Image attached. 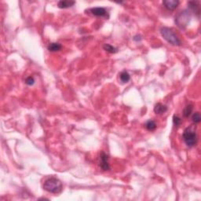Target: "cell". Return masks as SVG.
Here are the masks:
<instances>
[{
    "label": "cell",
    "mask_w": 201,
    "mask_h": 201,
    "mask_svg": "<svg viewBox=\"0 0 201 201\" xmlns=\"http://www.w3.org/2000/svg\"><path fill=\"white\" fill-rule=\"evenodd\" d=\"M43 189L46 191L51 193H60L62 191V182L58 179L50 177L44 182Z\"/></svg>",
    "instance_id": "obj_1"
},
{
    "label": "cell",
    "mask_w": 201,
    "mask_h": 201,
    "mask_svg": "<svg viewBox=\"0 0 201 201\" xmlns=\"http://www.w3.org/2000/svg\"><path fill=\"white\" fill-rule=\"evenodd\" d=\"M100 167L103 170H109L110 166L109 164V156L107 154L101 152L100 155Z\"/></svg>",
    "instance_id": "obj_5"
},
{
    "label": "cell",
    "mask_w": 201,
    "mask_h": 201,
    "mask_svg": "<svg viewBox=\"0 0 201 201\" xmlns=\"http://www.w3.org/2000/svg\"><path fill=\"white\" fill-rule=\"evenodd\" d=\"M25 83H26L27 85H29V86H32V85H33L35 83V80L33 77L32 76H29L28 77V78L25 80Z\"/></svg>",
    "instance_id": "obj_18"
},
{
    "label": "cell",
    "mask_w": 201,
    "mask_h": 201,
    "mask_svg": "<svg viewBox=\"0 0 201 201\" xmlns=\"http://www.w3.org/2000/svg\"><path fill=\"white\" fill-rule=\"evenodd\" d=\"M182 120L180 117L178 116V115H174L173 123H174V124L176 126V127H179V126L182 124Z\"/></svg>",
    "instance_id": "obj_16"
},
{
    "label": "cell",
    "mask_w": 201,
    "mask_h": 201,
    "mask_svg": "<svg viewBox=\"0 0 201 201\" xmlns=\"http://www.w3.org/2000/svg\"><path fill=\"white\" fill-rule=\"evenodd\" d=\"M190 20H191V13L189 10H185L180 12L177 16L175 17L174 21L179 28L185 29L188 26V24H189Z\"/></svg>",
    "instance_id": "obj_3"
},
{
    "label": "cell",
    "mask_w": 201,
    "mask_h": 201,
    "mask_svg": "<svg viewBox=\"0 0 201 201\" xmlns=\"http://www.w3.org/2000/svg\"><path fill=\"white\" fill-rule=\"evenodd\" d=\"M167 111V107L162 103H157L154 107V112L158 115L165 113Z\"/></svg>",
    "instance_id": "obj_10"
},
{
    "label": "cell",
    "mask_w": 201,
    "mask_h": 201,
    "mask_svg": "<svg viewBox=\"0 0 201 201\" xmlns=\"http://www.w3.org/2000/svg\"><path fill=\"white\" fill-rule=\"evenodd\" d=\"M193 105H189L185 107V109H184L183 115L185 117H189L190 115H191L192 112H193Z\"/></svg>",
    "instance_id": "obj_15"
},
{
    "label": "cell",
    "mask_w": 201,
    "mask_h": 201,
    "mask_svg": "<svg viewBox=\"0 0 201 201\" xmlns=\"http://www.w3.org/2000/svg\"><path fill=\"white\" fill-rule=\"evenodd\" d=\"M145 127L146 129H147L148 130H149V131H153V130H155L156 129V123H155V121H153V120H148L147 122L145 123Z\"/></svg>",
    "instance_id": "obj_13"
},
{
    "label": "cell",
    "mask_w": 201,
    "mask_h": 201,
    "mask_svg": "<svg viewBox=\"0 0 201 201\" xmlns=\"http://www.w3.org/2000/svg\"><path fill=\"white\" fill-rule=\"evenodd\" d=\"M189 8L196 15L199 17L200 14V7H199V2L198 1H189L188 2Z\"/></svg>",
    "instance_id": "obj_7"
},
{
    "label": "cell",
    "mask_w": 201,
    "mask_h": 201,
    "mask_svg": "<svg viewBox=\"0 0 201 201\" xmlns=\"http://www.w3.org/2000/svg\"><path fill=\"white\" fill-rule=\"evenodd\" d=\"M76 4L75 1H68V0H61L57 3V7L61 9H67L73 7Z\"/></svg>",
    "instance_id": "obj_9"
},
{
    "label": "cell",
    "mask_w": 201,
    "mask_h": 201,
    "mask_svg": "<svg viewBox=\"0 0 201 201\" xmlns=\"http://www.w3.org/2000/svg\"><path fill=\"white\" fill-rule=\"evenodd\" d=\"M192 120H193V122L195 123H199L201 120L200 114L199 112H195L194 114L192 116Z\"/></svg>",
    "instance_id": "obj_17"
},
{
    "label": "cell",
    "mask_w": 201,
    "mask_h": 201,
    "mask_svg": "<svg viewBox=\"0 0 201 201\" xmlns=\"http://www.w3.org/2000/svg\"><path fill=\"white\" fill-rule=\"evenodd\" d=\"M179 3L180 2L178 0H165L163 2V5L164 6V7L170 11H173L175 9H177Z\"/></svg>",
    "instance_id": "obj_6"
},
{
    "label": "cell",
    "mask_w": 201,
    "mask_h": 201,
    "mask_svg": "<svg viewBox=\"0 0 201 201\" xmlns=\"http://www.w3.org/2000/svg\"><path fill=\"white\" fill-rule=\"evenodd\" d=\"M103 49H104L105 51H107V52L110 53V54H115V53L118 52V49H117L116 47H114L113 46L110 45V44H104Z\"/></svg>",
    "instance_id": "obj_14"
},
{
    "label": "cell",
    "mask_w": 201,
    "mask_h": 201,
    "mask_svg": "<svg viewBox=\"0 0 201 201\" xmlns=\"http://www.w3.org/2000/svg\"><path fill=\"white\" fill-rule=\"evenodd\" d=\"M120 81H121L122 83H128V82L130 81V75H129V73L127 72V71H122L121 73H120Z\"/></svg>",
    "instance_id": "obj_12"
},
{
    "label": "cell",
    "mask_w": 201,
    "mask_h": 201,
    "mask_svg": "<svg viewBox=\"0 0 201 201\" xmlns=\"http://www.w3.org/2000/svg\"><path fill=\"white\" fill-rule=\"evenodd\" d=\"M160 34L162 37L171 45L181 46V44H182L179 36L176 35V33L173 31L172 28H167V27H163L160 29Z\"/></svg>",
    "instance_id": "obj_2"
},
{
    "label": "cell",
    "mask_w": 201,
    "mask_h": 201,
    "mask_svg": "<svg viewBox=\"0 0 201 201\" xmlns=\"http://www.w3.org/2000/svg\"><path fill=\"white\" fill-rule=\"evenodd\" d=\"M91 13L95 17H106L107 11L103 7H95L90 10Z\"/></svg>",
    "instance_id": "obj_8"
},
{
    "label": "cell",
    "mask_w": 201,
    "mask_h": 201,
    "mask_svg": "<svg viewBox=\"0 0 201 201\" xmlns=\"http://www.w3.org/2000/svg\"><path fill=\"white\" fill-rule=\"evenodd\" d=\"M183 139L189 147H193L197 142V135L192 127H187L183 133Z\"/></svg>",
    "instance_id": "obj_4"
},
{
    "label": "cell",
    "mask_w": 201,
    "mask_h": 201,
    "mask_svg": "<svg viewBox=\"0 0 201 201\" xmlns=\"http://www.w3.org/2000/svg\"><path fill=\"white\" fill-rule=\"evenodd\" d=\"M61 45L58 42H51V43L49 44L47 49L50 52H56V51H59L61 49Z\"/></svg>",
    "instance_id": "obj_11"
}]
</instances>
